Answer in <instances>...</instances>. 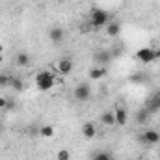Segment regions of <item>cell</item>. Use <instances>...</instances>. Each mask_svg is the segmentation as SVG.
<instances>
[{"label":"cell","instance_id":"obj_1","mask_svg":"<svg viewBox=\"0 0 160 160\" xmlns=\"http://www.w3.org/2000/svg\"><path fill=\"white\" fill-rule=\"evenodd\" d=\"M110 21H112V17H110V13H108L106 9L93 8V11H91V17H89V22H91V26H95V28H102V26H106Z\"/></svg>","mask_w":160,"mask_h":160},{"label":"cell","instance_id":"obj_2","mask_svg":"<svg viewBox=\"0 0 160 160\" xmlns=\"http://www.w3.org/2000/svg\"><path fill=\"white\" fill-rule=\"evenodd\" d=\"M54 84H56V78H54V75H52L50 71H41V73L36 75V88H38L39 91H48V89H52Z\"/></svg>","mask_w":160,"mask_h":160},{"label":"cell","instance_id":"obj_3","mask_svg":"<svg viewBox=\"0 0 160 160\" xmlns=\"http://www.w3.org/2000/svg\"><path fill=\"white\" fill-rule=\"evenodd\" d=\"M73 97H75V101H78V102L89 101V99H91V88H89V84H88V82L77 84L75 89H73Z\"/></svg>","mask_w":160,"mask_h":160},{"label":"cell","instance_id":"obj_4","mask_svg":"<svg viewBox=\"0 0 160 160\" xmlns=\"http://www.w3.org/2000/svg\"><path fill=\"white\" fill-rule=\"evenodd\" d=\"M112 52L110 50H106V48H99V50H95L93 52V62H95V65H101V67H104V65H110V62H112Z\"/></svg>","mask_w":160,"mask_h":160},{"label":"cell","instance_id":"obj_5","mask_svg":"<svg viewBox=\"0 0 160 160\" xmlns=\"http://www.w3.org/2000/svg\"><path fill=\"white\" fill-rule=\"evenodd\" d=\"M138 140L142 142V143H147V145H155V143H158L160 142V132L158 130H145V132H142L140 136H138Z\"/></svg>","mask_w":160,"mask_h":160},{"label":"cell","instance_id":"obj_6","mask_svg":"<svg viewBox=\"0 0 160 160\" xmlns=\"http://www.w3.org/2000/svg\"><path fill=\"white\" fill-rule=\"evenodd\" d=\"M136 58H138L142 63H153V62L157 60V54H155V48H151V47H143V48L138 50Z\"/></svg>","mask_w":160,"mask_h":160},{"label":"cell","instance_id":"obj_7","mask_svg":"<svg viewBox=\"0 0 160 160\" xmlns=\"http://www.w3.org/2000/svg\"><path fill=\"white\" fill-rule=\"evenodd\" d=\"M114 114H116V127H125L127 121H128V112H127V108L118 106V108L114 110Z\"/></svg>","mask_w":160,"mask_h":160},{"label":"cell","instance_id":"obj_8","mask_svg":"<svg viewBox=\"0 0 160 160\" xmlns=\"http://www.w3.org/2000/svg\"><path fill=\"white\" fill-rule=\"evenodd\" d=\"M48 38H50L52 43H62V41L65 39V30L62 26H54V28L48 30Z\"/></svg>","mask_w":160,"mask_h":160},{"label":"cell","instance_id":"obj_9","mask_svg":"<svg viewBox=\"0 0 160 160\" xmlns=\"http://www.w3.org/2000/svg\"><path fill=\"white\" fill-rule=\"evenodd\" d=\"M56 65H58V71H60L62 75H71V73H73V67H75L69 58H62Z\"/></svg>","mask_w":160,"mask_h":160},{"label":"cell","instance_id":"obj_10","mask_svg":"<svg viewBox=\"0 0 160 160\" xmlns=\"http://www.w3.org/2000/svg\"><path fill=\"white\" fill-rule=\"evenodd\" d=\"M82 136H84L86 140L95 138V136H97V127H95V123H91V121L84 123V125H82Z\"/></svg>","mask_w":160,"mask_h":160},{"label":"cell","instance_id":"obj_11","mask_svg":"<svg viewBox=\"0 0 160 160\" xmlns=\"http://www.w3.org/2000/svg\"><path fill=\"white\" fill-rule=\"evenodd\" d=\"M101 123L104 127H116V114H114V110H104L101 114Z\"/></svg>","mask_w":160,"mask_h":160},{"label":"cell","instance_id":"obj_12","mask_svg":"<svg viewBox=\"0 0 160 160\" xmlns=\"http://www.w3.org/2000/svg\"><path fill=\"white\" fill-rule=\"evenodd\" d=\"M30 63H32L30 54L24 52V50H21V52L17 54V58H15V65H19V67H30Z\"/></svg>","mask_w":160,"mask_h":160},{"label":"cell","instance_id":"obj_13","mask_svg":"<svg viewBox=\"0 0 160 160\" xmlns=\"http://www.w3.org/2000/svg\"><path fill=\"white\" fill-rule=\"evenodd\" d=\"M104 28H106V34H108L110 38H118V36L121 34V24L116 22V21H110Z\"/></svg>","mask_w":160,"mask_h":160},{"label":"cell","instance_id":"obj_14","mask_svg":"<svg viewBox=\"0 0 160 160\" xmlns=\"http://www.w3.org/2000/svg\"><path fill=\"white\" fill-rule=\"evenodd\" d=\"M106 77V67H101V65H95L91 71H89V80H101Z\"/></svg>","mask_w":160,"mask_h":160},{"label":"cell","instance_id":"obj_15","mask_svg":"<svg viewBox=\"0 0 160 160\" xmlns=\"http://www.w3.org/2000/svg\"><path fill=\"white\" fill-rule=\"evenodd\" d=\"M91 160H114V155L110 151H95L91 155Z\"/></svg>","mask_w":160,"mask_h":160},{"label":"cell","instance_id":"obj_16","mask_svg":"<svg viewBox=\"0 0 160 160\" xmlns=\"http://www.w3.org/2000/svg\"><path fill=\"white\" fill-rule=\"evenodd\" d=\"M39 134L43 138H52L54 136V127L52 125H43L39 128Z\"/></svg>","mask_w":160,"mask_h":160},{"label":"cell","instance_id":"obj_17","mask_svg":"<svg viewBox=\"0 0 160 160\" xmlns=\"http://www.w3.org/2000/svg\"><path fill=\"white\" fill-rule=\"evenodd\" d=\"M11 80H13L11 75H8V73H0V88H9V86H11Z\"/></svg>","mask_w":160,"mask_h":160},{"label":"cell","instance_id":"obj_18","mask_svg":"<svg viewBox=\"0 0 160 160\" xmlns=\"http://www.w3.org/2000/svg\"><path fill=\"white\" fill-rule=\"evenodd\" d=\"M13 91H22L24 89V82L21 78H17V77H13V80H11V86H9Z\"/></svg>","mask_w":160,"mask_h":160},{"label":"cell","instance_id":"obj_19","mask_svg":"<svg viewBox=\"0 0 160 160\" xmlns=\"http://www.w3.org/2000/svg\"><path fill=\"white\" fill-rule=\"evenodd\" d=\"M147 116H149V110H140V112L136 114V121L142 125V123H145V121H147Z\"/></svg>","mask_w":160,"mask_h":160},{"label":"cell","instance_id":"obj_20","mask_svg":"<svg viewBox=\"0 0 160 160\" xmlns=\"http://www.w3.org/2000/svg\"><path fill=\"white\" fill-rule=\"evenodd\" d=\"M56 158L58 160H71V153H69L67 149H60L58 155H56Z\"/></svg>","mask_w":160,"mask_h":160},{"label":"cell","instance_id":"obj_21","mask_svg":"<svg viewBox=\"0 0 160 160\" xmlns=\"http://www.w3.org/2000/svg\"><path fill=\"white\" fill-rule=\"evenodd\" d=\"M151 110H160V93H157V97L153 99V106Z\"/></svg>","mask_w":160,"mask_h":160},{"label":"cell","instance_id":"obj_22","mask_svg":"<svg viewBox=\"0 0 160 160\" xmlns=\"http://www.w3.org/2000/svg\"><path fill=\"white\" fill-rule=\"evenodd\" d=\"M15 106H17V104H15V101L8 99V102H6V110H8V112H11V110H15Z\"/></svg>","mask_w":160,"mask_h":160},{"label":"cell","instance_id":"obj_23","mask_svg":"<svg viewBox=\"0 0 160 160\" xmlns=\"http://www.w3.org/2000/svg\"><path fill=\"white\" fill-rule=\"evenodd\" d=\"M6 102H8V99L6 97H0V110H6Z\"/></svg>","mask_w":160,"mask_h":160},{"label":"cell","instance_id":"obj_24","mask_svg":"<svg viewBox=\"0 0 160 160\" xmlns=\"http://www.w3.org/2000/svg\"><path fill=\"white\" fill-rule=\"evenodd\" d=\"M132 78H134V82H143V78H145V77H143V75H134Z\"/></svg>","mask_w":160,"mask_h":160},{"label":"cell","instance_id":"obj_25","mask_svg":"<svg viewBox=\"0 0 160 160\" xmlns=\"http://www.w3.org/2000/svg\"><path fill=\"white\" fill-rule=\"evenodd\" d=\"M155 54H157V60H160V48H155Z\"/></svg>","mask_w":160,"mask_h":160},{"label":"cell","instance_id":"obj_26","mask_svg":"<svg viewBox=\"0 0 160 160\" xmlns=\"http://www.w3.org/2000/svg\"><path fill=\"white\" fill-rule=\"evenodd\" d=\"M2 50H4V47H2V45H0V56H2Z\"/></svg>","mask_w":160,"mask_h":160},{"label":"cell","instance_id":"obj_27","mask_svg":"<svg viewBox=\"0 0 160 160\" xmlns=\"http://www.w3.org/2000/svg\"><path fill=\"white\" fill-rule=\"evenodd\" d=\"M2 130H4V125H2V123H0V132H2Z\"/></svg>","mask_w":160,"mask_h":160},{"label":"cell","instance_id":"obj_28","mask_svg":"<svg viewBox=\"0 0 160 160\" xmlns=\"http://www.w3.org/2000/svg\"><path fill=\"white\" fill-rule=\"evenodd\" d=\"M158 157H160V153H158Z\"/></svg>","mask_w":160,"mask_h":160}]
</instances>
